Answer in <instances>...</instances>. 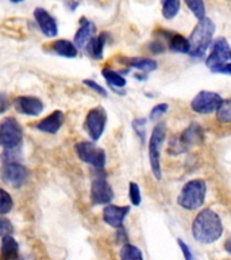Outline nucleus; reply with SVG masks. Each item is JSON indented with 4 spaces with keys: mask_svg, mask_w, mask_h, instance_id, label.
<instances>
[{
    "mask_svg": "<svg viewBox=\"0 0 231 260\" xmlns=\"http://www.w3.org/2000/svg\"><path fill=\"white\" fill-rule=\"evenodd\" d=\"M150 50L153 53H156V54H158V53L164 52L165 48H164V45H162L161 42H153V44L150 45Z\"/></svg>",
    "mask_w": 231,
    "mask_h": 260,
    "instance_id": "obj_37",
    "label": "nucleus"
},
{
    "mask_svg": "<svg viewBox=\"0 0 231 260\" xmlns=\"http://www.w3.org/2000/svg\"><path fill=\"white\" fill-rule=\"evenodd\" d=\"M222 96L212 91H200L190 102V109L198 114L216 113L222 105Z\"/></svg>",
    "mask_w": 231,
    "mask_h": 260,
    "instance_id": "obj_7",
    "label": "nucleus"
},
{
    "mask_svg": "<svg viewBox=\"0 0 231 260\" xmlns=\"http://www.w3.org/2000/svg\"><path fill=\"white\" fill-rule=\"evenodd\" d=\"M162 2V16L170 20L176 18L180 11V0H161Z\"/></svg>",
    "mask_w": 231,
    "mask_h": 260,
    "instance_id": "obj_24",
    "label": "nucleus"
},
{
    "mask_svg": "<svg viewBox=\"0 0 231 260\" xmlns=\"http://www.w3.org/2000/svg\"><path fill=\"white\" fill-rule=\"evenodd\" d=\"M27 178V168L19 164V162L7 161L3 166V168H2V179H3V182L10 184V186L15 187V188L23 186Z\"/></svg>",
    "mask_w": 231,
    "mask_h": 260,
    "instance_id": "obj_9",
    "label": "nucleus"
},
{
    "mask_svg": "<svg viewBox=\"0 0 231 260\" xmlns=\"http://www.w3.org/2000/svg\"><path fill=\"white\" fill-rule=\"evenodd\" d=\"M113 198L112 187L109 186L104 175H99L91 184V201L93 205H108Z\"/></svg>",
    "mask_w": 231,
    "mask_h": 260,
    "instance_id": "obj_10",
    "label": "nucleus"
},
{
    "mask_svg": "<svg viewBox=\"0 0 231 260\" xmlns=\"http://www.w3.org/2000/svg\"><path fill=\"white\" fill-rule=\"evenodd\" d=\"M52 52L56 53L57 56L66 57V58H74L79 54V49L76 45L68 40H57L52 44Z\"/></svg>",
    "mask_w": 231,
    "mask_h": 260,
    "instance_id": "obj_21",
    "label": "nucleus"
},
{
    "mask_svg": "<svg viewBox=\"0 0 231 260\" xmlns=\"http://www.w3.org/2000/svg\"><path fill=\"white\" fill-rule=\"evenodd\" d=\"M166 136V125L164 122H160L154 126L149 141V160L150 168L156 179H161V148L164 145Z\"/></svg>",
    "mask_w": 231,
    "mask_h": 260,
    "instance_id": "obj_4",
    "label": "nucleus"
},
{
    "mask_svg": "<svg viewBox=\"0 0 231 260\" xmlns=\"http://www.w3.org/2000/svg\"><path fill=\"white\" fill-rule=\"evenodd\" d=\"M101 75L104 76L105 81H107L111 87H113V88H123V87L127 84V81H126L125 77L122 76L121 73L117 72V71H113V69L111 68H103Z\"/></svg>",
    "mask_w": 231,
    "mask_h": 260,
    "instance_id": "obj_23",
    "label": "nucleus"
},
{
    "mask_svg": "<svg viewBox=\"0 0 231 260\" xmlns=\"http://www.w3.org/2000/svg\"><path fill=\"white\" fill-rule=\"evenodd\" d=\"M224 249L231 255V239H228L226 243H224Z\"/></svg>",
    "mask_w": 231,
    "mask_h": 260,
    "instance_id": "obj_38",
    "label": "nucleus"
},
{
    "mask_svg": "<svg viewBox=\"0 0 231 260\" xmlns=\"http://www.w3.org/2000/svg\"><path fill=\"white\" fill-rule=\"evenodd\" d=\"M168 109H169V106L166 105V103H160V105L154 106L153 110L150 111V119L156 121V119H158L160 117H162V115L168 111Z\"/></svg>",
    "mask_w": 231,
    "mask_h": 260,
    "instance_id": "obj_31",
    "label": "nucleus"
},
{
    "mask_svg": "<svg viewBox=\"0 0 231 260\" xmlns=\"http://www.w3.org/2000/svg\"><path fill=\"white\" fill-rule=\"evenodd\" d=\"M74 149L81 161L87 162L97 170H101L105 166L104 149H101L100 146H97L93 141L77 142Z\"/></svg>",
    "mask_w": 231,
    "mask_h": 260,
    "instance_id": "obj_6",
    "label": "nucleus"
},
{
    "mask_svg": "<svg viewBox=\"0 0 231 260\" xmlns=\"http://www.w3.org/2000/svg\"><path fill=\"white\" fill-rule=\"evenodd\" d=\"M121 260H143L141 249L131 244H125L121 249Z\"/></svg>",
    "mask_w": 231,
    "mask_h": 260,
    "instance_id": "obj_25",
    "label": "nucleus"
},
{
    "mask_svg": "<svg viewBox=\"0 0 231 260\" xmlns=\"http://www.w3.org/2000/svg\"><path fill=\"white\" fill-rule=\"evenodd\" d=\"M192 235L202 244H212L223 235V223L214 210L203 209L192 222Z\"/></svg>",
    "mask_w": 231,
    "mask_h": 260,
    "instance_id": "obj_1",
    "label": "nucleus"
},
{
    "mask_svg": "<svg viewBox=\"0 0 231 260\" xmlns=\"http://www.w3.org/2000/svg\"><path fill=\"white\" fill-rule=\"evenodd\" d=\"M107 123V113L103 107H95L91 109L85 117L84 129L91 137L93 142L97 141L103 136Z\"/></svg>",
    "mask_w": 231,
    "mask_h": 260,
    "instance_id": "obj_8",
    "label": "nucleus"
},
{
    "mask_svg": "<svg viewBox=\"0 0 231 260\" xmlns=\"http://www.w3.org/2000/svg\"><path fill=\"white\" fill-rule=\"evenodd\" d=\"M64 113L60 111V110H56V111H53L52 114H49L46 118L41 119V121L35 125V127L38 130H41V132H44V133L56 134L57 132L61 129V126L64 125Z\"/></svg>",
    "mask_w": 231,
    "mask_h": 260,
    "instance_id": "obj_17",
    "label": "nucleus"
},
{
    "mask_svg": "<svg viewBox=\"0 0 231 260\" xmlns=\"http://www.w3.org/2000/svg\"><path fill=\"white\" fill-rule=\"evenodd\" d=\"M23 138L22 126L14 117L4 118L0 122V146L4 149H15Z\"/></svg>",
    "mask_w": 231,
    "mask_h": 260,
    "instance_id": "obj_5",
    "label": "nucleus"
},
{
    "mask_svg": "<svg viewBox=\"0 0 231 260\" xmlns=\"http://www.w3.org/2000/svg\"><path fill=\"white\" fill-rule=\"evenodd\" d=\"M12 232H14V228H12V223L10 222V219L0 217V237L11 236Z\"/></svg>",
    "mask_w": 231,
    "mask_h": 260,
    "instance_id": "obj_32",
    "label": "nucleus"
},
{
    "mask_svg": "<svg viewBox=\"0 0 231 260\" xmlns=\"http://www.w3.org/2000/svg\"><path fill=\"white\" fill-rule=\"evenodd\" d=\"M230 58H231V52H230Z\"/></svg>",
    "mask_w": 231,
    "mask_h": 260,
    "instance_id": "obj_40",
    "label": "nucleus"
},
{
    "mask_svg": "<svg viewBox=\"0 0 231 260\" xmlns=\"http://www.w3.org/2000/svg\"><path fill=\"white\" fill-rule=\"evenodd\" d=\"M216 118L218 121L224 122V123H230L231 122V98L228 99H223L222 105L216 111Z\"/></svg>",
    "mask_w": 231,
    "mask_h": 260,
    "instance_id": "obj_26",
    "label": "nucleus"
},
{
    "mask_svg": "<svg viewBox=\"0 0 231 260\" xmlns=\"http://www.w3.org/2000/svg\"><path fill=\"white\" fill-rule=\"evenodd\" d=\"M19 259V245L11 236H4L0 245V260H18Z\"/></svg>",
    "mask_w": 231,
    "mask_h": 260,
    "instance_id": "obj_18",
    "label": "nucleus"
},
{
    "mask_svg": "<svg viewBox=\"0 0 231 260\" xmlns=\"http://www.w3.org/2000/svg\"><path fill=\"white\" fill-rule=\"evenodd\" d=\"M164 37L168 41V45H169L170 50L177 53H189V41L186 40L185 37L181 36V34H177V32L172 31H164Z\"/></svg>",
    "mask_w": 231,
    "mask_h": 260,
    "instance_id": "obj_19",
    "label": "nucleus"
},
{
    "mask_svg": "<svg viewBox=\"0 0 231 260\" xmlns=\"http://www.w3.org/2000/svg\"><path fill=\"white\" fill-rule=\"evenodd\" d=\"M215 32V24L210 18H203L198 22L192 30L189 37V56L195 58H202L206 56L207 50L212 42V37Z\"/></svg>",
    "mask_w": 231,
    "mask_h": 260,
    "instance_id": "obj_2",
    "label": "nucleus"
},
{
    "mask_svg": "<svg viewBox=\"0 0 231 260\" xmlns=\"http://www.w3.org/2000/svg\"><path fill=\"white\" fill-rule=\"evenodd\" d=\"M12 105L18 113L28 117H38L44 111V103L36 96H18Z\"/></svg>",
    "mask_w": 231,
    "mask_h": 260,
    "instance_id": "obj_13",
    "label": "nucleus"
},
{
    "mask_svg": "<svg viewBox=\"0 0 231 260\" xmlns=\"http://www.w3.org/2000/svg\"><path fill=\"white\" fill-rule=\"evenodd\" d=\"M95 37H96V26H95V23L84 18V16L80 18V26L77 28L74 41H73L76 48L85 49Z\"/></svg>",
    "mask_w": 231,
    "mask_h": 260,
    "instance_id": "obj_14",
    "label": "nucleus"
},
{
    "mask_svg": "<svg viewBox=\"0 0 231 260\" xmlns=\"http://www.w3.org/2000/svg\"><path fill=\"white\" fill-rule=\"evenodd\" d=\"M230 45H228L226 38L224 37H219L218 40L214 42V46H212L210 56L207 57V67L212 71V69L219 67V65L226 64V61L230 58Z\"/></svg>",
    "mask_w": 231,
    "mask_h": 260,
    "instance_id": "obj_12",
    "label": "nucleus"
},
{
    "mask_svg": "<svg viewBox=\"0 0 231 260\" xmlns=\"http://www.w3.org/2000/svg\"><path fill=\"white\" fill-rule=\"evenodd\" d=\"M133 127H134V132L137 134L139 140L142 142L145 141V137H146V119L145 118H137V119H134L133 122Z\"/></svg>",
    "mask_w": 231,
    "mask_h": 260,
    "instance_id": "obj_30",
    "label": "nucleus"
},
{
    "mask_svg": "<svg viewBox=\"0 0 231 260\" xmlns=\"http://www.w3.org/2000/svg\"><path fill=\"white\" fill-rule=\"evenodd\" d=\"M185 3L198 20L206 18V6L203 0H185Z\"/></svg>",
    "mask_w": 231,
    "mask_h": 260,
    "instance_id": "obj_27",
    "label": "nucleus"
},
{
    "mask_svg": "<svg viewBox=\"0 0 231 260\" xmlns=\"http://www.w3.org/2000/svg\"><path fill=\"white\" fill-rule=\"evenodd\" d=\"M177 243L178 245H180V248H181V252L182 255H184V257H185V260H194V256H192V252H190L189 247H188L181 239H177Z\"/></svg>",
    "mask_w": 231,
    "mask_h": 260,
    "instance_id": "obj_35",
    "label": "nucleus"
},
{
    "mask_svg": "<svg viewBox=\"0 0 231 260\" xmlns=\"http://www.w3.org/2000/svg\"><path fill=\"white\" fill-rule=\"evenodd\" d=\"M107 40H108V32H100L99 36L95 37V38L89 42L88 46L85 48V50H87V53H88L92 58H95V60H100V58H103V53H104V46L105 44H107Z\"/></svg>",
    "mask_w": 231,
    "mask_h": 260,
    "instance_id": "obj_20",
    "label": "nucleus"
},
{
    "mask_svg": "<svg viewBox=\"0 0 231 260\" xmlns=\"http://www.w3.org/2000/svg\"><path fill=\"white\" fill-rule=\"evenodd\" d=\"M83 83H84V84L87 85V87H89V88H91V89H93L95 92H97V93H99V95H101V96L105 98V96H107V95H108V93H107V91H105L104 87H101L100 84H97L96 81L89 80V79H87V80H84V81H83Z\"/></svg>",
    "mask_w": 231,
    "mask_h": 260,
    "instance_id": "obj_33",
    "label": "nucleus"
},
{
    "mask_svg": "<svg viewBox=\"0 0 231 260\" xmlns=\"http://www.w3.org/2000/svg\"><path fill=\"white\" fill-rule=\"evenodd\" d=\"M125 62L130 68L139 69L142 72H153L157 69V61L145 57H134V58H125Z\"/></svg>",
    "mask_w": 231,
    "mask_h": 260,
    "instance_id": "obj_22",
    "label": "nucleus"
},
{
    "mask_svg": "<svg viewBox=\"0 0 231 260\" xmlns=\"http://www.w3.org/2000/svg\"><path fill=\"white\" fill-rule=\"evenodd\" d=\"M203 140H204V137H203V129L198 125V123H192V125L188 126V127L182 132L177 142H172V144H176V148L170 150V152L176 154L182 153V152H185L189 146L195 145V144H199V142H202Z\"/></svg>",
    "mask_w": 231,
    "mask_h": 260,
    "instance_id": "obj_11",
    "label": "nucleus"
},
{
    "mask_svg": "<svg viewBox=\"0 0 231 260\" xmlns=\"http://www.w3.org/2000/svg\"><path fill=\"white\" fill-rule=\"evenodd\" d=\"M34 18H35L36 24H38V27L41 28L44 36H46L48 38H53L58 34V26H57L56 19L45 8H35Z\"/></svg>",
    "mask_w": 231,
    "mask_h": 260,
    "instance_id": "obj_15",
    "label": "nucleus"
},
{
    "mask_svg": "<svg viewBox=\"0 0 231 260\" xmlns=\"http://www.w3.org/2000/svg\"><path fill=\"white\" fill-rule=\"evenodd\" d=\"M129 206H117V205H107L103 210V219L105 223H108L112 228H122V223L125 221L126 215L129 214Z\"/></svg>",
    "mask_w": 231,
    "mask_h": 260,
    "instance_id": "obj_16",
    "label": "nucleus"
},
{
    "mask_svg": "<svg viewBox=\"0 0 231 260\" xmlns=\"http://www.w3.org/2000/svg\"><path fill=\"white\" fill-rule=\"evenodd\" d=\"M207 183L203 179H194L184 184L177 197V203L185 210H196L206 201Z\"/></svg>",
    "mask_w": 231,
    "mask_h": 260,
    "instance_id": "obj_3",
    "label": "nucleus"
},
{
    "mask_svg": "<svg viewBox=\"0 0 231 260\" xmlns=\"http://www.w3.org/2000/svg\"><path fill=\"white\" fill-rule=\"evenodd\" d=\"M10 2H11V3H22V2H24V0H10Z\"/></svg>",
    "mask_w": 231,
    "mask_h": 260,
    "instance_id": "obj_39",
    "label": "nucleus"
},
{
    "mask_svg": "<svg viewBox=\"0 0 231 260\" xmlns=\"http://www.w3.org/2000/svg\"><path fill=\"white\" fill-rule=\"evenodd\" d=\"M212 72L224 73V75H231V62H226V64L219 65V67H216V68L212 69Z\"/></svg>",
    "mask_w": 231,
    "mask_h": 260,
    "instance_id": "obj_36",
    "label": "nucleus"
},
{
    "mask_svg": "<svg viewBox=\"0 0 231 260\" xmlns=\"http://www.w3.org/2000/svg\"><path fill=\"white\" fill-rule=\"evenodd\" d=\"M11 106V102H10V98H8L7 93L0 92V114L6 113Z\"/></svg>",
    "mask_w": 231,
    "mask_h": 260,
    "instance_id": "obj_34",
    "label": "nucleus"
},
{
    "mask_svg": "<svg viewBox=\"0 0 231 260\" xmlns=\"http://www.w3.org/2000/svg\"><path fill=\"white\" fill-rule=\"evenodd\" d=\"M129 197H130V201H131V203H133L134 206H139V205H141L142 202L141 190H139V186H138L135 182H130Z\"/></svg>",
    "mask_w": 231,
    "mask_h": 260,
    "instance_id": "obj_29",
    "label": "nucleus"
},
{
    "mask_svg": "<svg viewBox=\"0 0 231 260\" xmlns=\"http://www.w3.org/2000/svg\"><path fill=\"white\" fill-rule=\"evenodd\" d=\"M12 206H14V201L11 195L4 188H0V214H8L12 210Z\"/></svg>",
    "mask_w": 231,
    "mask_h": 260,
    "instance_id": "obj_28",
    "label": "nucleus"
}]
</instances>
